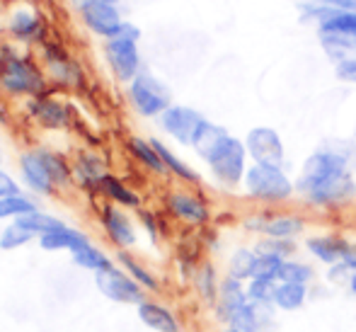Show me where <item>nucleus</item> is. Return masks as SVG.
<instances>
[{
	"label": "nucleus",
	"mask_w": 356,
	"mask_h": 332,
	"mask_svg": "<svg viewBox=\"0 0 356 332\" xmlns=\"http://www.w3.org/2000/svg\"><path fill=\"white\" fill-rule=\"evenodd\" d=\"M27 3H34V5H42V0H27Z\"/></svg>",
	"instance_id": "8fccbe9b"
},
{
	"label": "nucleus",
	"mask_w": 356,
	"mask_h": 332,
	"mask_svg": "<svg viewBox=\"0 0 356 332\" xmlns=\"http://www.w3.org/2000/svg\"><path fill=\"white\" fill-rule=\"evenodd\" d=\"M254 260H257V253L238 250V253L233 255V260H230V276H235V279H250Z\"/></svg>",
	"instance_id": "e433bc0d"
},
{
	"label": "nucleus",
	"mask_w": 356,
	"mask_h": 332,
	"mask_svg": "<svg viewBox=\"0 0 356 332\" xmlns=\"http://www.w3.org/2000/svg\"><path fill=\"white\" fill-rule=\"evenodd\" d=\"M308 250L318 260H323V262L337 264V262H344V258H347V253L352 250V245L342 238H334V235H325V238H310Z\"/></svg>",
	"instance_id": "a211bd4d"
},
{
	"label": "nucleus",
	"mask_w": 356,
	"mask_h": 332,
	"mask_svg": "<svg viewBox=\"0 0 356 332\" xmlns=\"http://www.w3.org/2000/svg\"><path fill=\"white\" fill-rule=\"evenodd\" d=\"M318 37H320V47L325 49V54H327L334 63L356 56V37H352V34L318 29Z\"/></svg>",
	"instance_id": "f3484780"
},
{
	"label": "nucleus",
	"mask_w": 356,
	"mask_h": 332,
	"mask_svg": "<svg viewBox=\"0 0 356 332\" xmlns=\"http://www.w3.org/2000/svg\"><path fill=\"white\" fill-rule=\"evenodd\" d=\"M349 286H352V291L356 294V271H354V276H352V281H349Z\"/></svg>",
	"instance_id": "09e8293b"
},
{
	"label": "nucleus",
	"mask_w": 356,
	"mask_h": 332,
	"mask_svg": "<svg viewBox=\"0 0 356 332\" xmlns=\"http://www.w3.org/2000/svg\"><path fill=\"white\" fill-rule=\"evenodd\" d=\"M95 281H97V289L102 291L107 299L119 301V303H141V299H143L136 281L129 279L122 271H117L114 267L95 271Z\"/></svg>",
	"instance_id": "f8f14e48"
},
{
	"label": "nucleus",
	"mask_w": 356,
	"mask_h": 332,
	"mask_svg": "<svg viewBox=\"0 0 356 332\" xmlns=\"http://www.w3.org/2000/svg\"><path fill=\"white\" fill-rule=\"evenodd\" d=\"M296 189L313 204H337L352 197L354 180L347 158L337 150H318L305 160Z\"/></svg>",
	"instance_id": "f257e3e1"
},
{
	"label": "nucleus",
	"mask_w": 356,
	"mask_h": 332,
	"mask_svg": "<svg viewBox=\"0 0 356 332\" xmlns=\"http://www.w3.org/2000/svg\"><path fill=\"white\" fill-rule=\"evenodd\" d=\"M228 320H230V328H235L238 332H257V315H254L252 301L228 310Z\"/></svg>",
	"instance_id": "c85d7f7f"
},
{
	"label": "nucleus",
	"mask_w": 356,
	"mask_h": 332,
	"mask_svg": "<svg viewBox=\"0 0 356 332\" xmlns=\"http://www.w3.org/2000/svg\"><path fill=\"white\" fill-rule=\"evenodd\" d=\"M245 148L252 155L254 163L259 165H277L282 168L284 163V143L282 136H279L274 129L269 127H257L248 134V141H245Z\"/></svg>",
	"instance_id": "9d476101"
},
{
	"label": "nucleus",
	"mask_w": 356,
	"mask_h": 332,
	"mask_svg": "<svg viewBox=\"0 0 356 332\" xmlns=\"http://www.w3.org/2000/svg\"><path fill=\"white\" fill-rule=\"evenodd\" d=\"M204 122H207V119H204L197 109L182 107V104H172V107H168L160 114V124H163L165 132L172 136L175 141L187 143V145H192L194 136H197L199 127H202Z\"/></svg>",
	"instance_id": "1a4fd4ad"
},
{
	"label": "nucleus",
	"mask_w": 356,
	"mask_h": 332,
	"mask_svg": "<svg viewBox=\"0 0 356 332\" xmlns=\"http://www.w3.org/2000/svg\"><path fill=\"white\" fill-rule=\"evenodd\" d=\"M0 88L8 95L44 97L47 75L39 63H34V58L22 56L8 44H0Z\"/></svg>",
	"instance_id": "f03ea898"
},
{
	"label": "nucleus",
	"mask_w": 356,
	"mask_h": 332,
	"mask_svg": "<svg viewBox=\"0 0 356 332\" xmlns=\"http://www.w3.org/2000/svg\"><path fill=\"white\" fill-rule=\"evenodd\" d=\"M71 3L80 10L83 5H88V3H109V5H119V0H71Z\"/></svg>",
	"instance_id": "49530a36"
},
{
	"label": "nucleus",
	"mask_w": 356,
	"mask_h": 332,
	"mask_svg": "<svg viewBox=\"0 0 356 332\" xmlns=\"http://www.w3.org/2000/svg\"><path fill=\"white\" fill-rule=\"evenodd\" d=\"M245 155H248V148H245L243 141H238L235 136H225L223 143L209 155L207 163L211 165V173L216 175V180H220L223 184L233 187L243 180V175L248 173L245 170Z\"/></svg>",
	"instance_id": "39448f33"
},
{
	"label": "nucleus",
	"mask_w": 356,
	"mask_h": 332,
	"mask_svg": "<svg viewBox=\"0 0 356 332\" xmlns=\"http://www.w3.org/2000/svg\"><path fill=\"white\" fill-rule=\"evenodd\" d=\"M104 56L122 83H131L138 73H141V52H138V42L131 39H107L104 44Z\"/></svg>",
	"instance_id": "0eeeda50"
},
{
	"label": "nucleus",
	"mask_w": 356,
	"mask_h": 332,
	"mask_svg": "<svg viewBox=\"0 0 356 332\" xmlns=\"http://www.w3.org/2000/svg\"><path fill=\"white\" fill-rule=\"evenodd\" d=\"M44 158V163H47L49 173H51L54 182L56 184H66L68 180H71V168H68V163L61 158L58 153H51V150H39Z\"/></svg>",
	"instance_id": "72a5a7b5"
},
{
	"label": "nucleus",
	"mask_w": 356,
	"mask_h": 332,
	"mask_svg": "<svg viewBox=\"0 0 356 332\" xmlns=\"http://www.w3.org/2000/svg\"><path fill=\"white\" fill-rule=\"evenodd\" d=\"M112 39H131V42H138V39H141V29H138L134 22H127V19H124L119 32L114 34Z\"/></svg>",
	"instance_id": "37998d69"
},
{
	"label": "nucleus",
	"mask_w": 356,
	"mask_h": 332,
	"mask_svg": "<svg viewBox=\"0 0 356 332\" xmlns=\"http://www.w3.org/2000/svg\"><path fill=\"white\" fill-rule=\"evenodd\" d=\"M19 223H24L29 230H34L37 235H47L51 233V230H58L63 228V223L58 219H54V216L44 214V211H34V214H27L22 216V219H17Z\"/></svg>",
	"instance_id": "7c9ffc66"
},
{
	"label": "nucleus",
	"mask_w": 356,
	"mask_h": 332,
	"mask_svg": "<svg viewBox=\"0 0 356 332\" xmlns=\"http://www.w3.org/2000/svg\"><path fill=\"white\" fill-rule=\"evenodd\" d=\"M129 150L141 160L145 168L153 170V173H168V168H165V163L160 160L158 150H155V145L150 143V141H143L134 136V139H129Z\"/></svg>",
	"instance_id": "a878e982"
},
{
	"label": "nucleus",
	"mask_w": 356,
	"mask_h": 332,
	"mask_svg": "<svg viewBox=\"0 0 356 332\" xmlns=\"http://www.w3.org/2000/svg\"><path fill=\"white\" fill-rule=\"evenodd\" d=\"M102 223L107 228V233L112 235V240L122 248H129V245L136 243V233H134V226L131 221L127 219V214L117 209V206H104L102 211Z\"/></svg>",
	"instance_id": "dca6fc26"
},
{
	"label": "nucleus",
	"mask_w": 356,
	"mask_h": 332,
	"mask_svg": "<svg viewBox=\"0 0 356 332\" xmlns=\"http://www.w3.org/2000/svg\"><path fill=\"white\" fill-rule=\"evenodd\" d=\"M220 299H223L225 313L250 301L248 296H245V291L240 289V279H235V276H230V279L223 281V286H220Z\"/></svg>",
	"instance_id": "2f4dec72"
},
{
	"label": "nucleus",
	"mask_w": 356,
	"mask_h": 332,
	"mask_svg": "<svg viewBox=\"0 0 356 332\" xmlns=\"http://www.w3.org/2000/svg\"><path fill=\"white\" fill-rule=\"evenodd\" d=\"M29 109H32V117L47 129H61V127H68V122H71L68 107H63L56 100L37 97L29 104Z\"/></svg>",
	"instance_id": "2eb2a0df"
},
{
	"label": "nucleus",
	"mask_w": 356,
	"mask_h": 332,
	"mask_svg": "<svg viewBox=\"0 0 356 332\" xmlns=\"http://www.w3.org/2000/svg\"><path fill=\"white\" fill-rule=\"evenodd\" d=\"M228 136L223 127H218V124H211V122H204L202 127H199L197 136H194L192 145L194 150H197L199 155H202L204 160H209V155L213 153L216 148H218L220 143H223V139Z\"/></svg>",
	"instance_id": "412c9836"
},
{
	"label": "nucleus",
	"mask_w": 356,
	"mask_h": 332,
	"mask_svg": "<svg viewBox=\"0 0 356 332\" xmlns=\"http://www.w3.org/2000/svg\"><path fill=\"white\" fill-rule=\"evenodd\" d=\"M78 173H80V177L85 180V182H95L97 184L99 180L104 177V165H102V160L97 158V155H90V153H85V155H80V160H78Z\"/></svg>",
	"instance_id": "f704fd0d"
},
{
	"label": "nucleus",
	"mask_w": 356,
	"mask_h": 332,
	"mask_svg": "<svg viewBox=\"0 0 356 332\" xmlns=\"http://www.w3.org/2000/svg\"><path fill=\"white\" fill-rule=\"evenodd\" d=\"M13 194H19V187L13 177H10L5 170H0V199L5 197H13Z\"/></svg>",
	"instance_id": "79ce46f5"
},
{
	"label": "nucleus",
	"mask_w": 356,
	"mask_h": 332,
	"mask_svg": "<svg viewBox=\"0 0 356 332\" xmlns=\"http://www.w3.org/2000/svg\"><path fill=\"white\" fill-rule=\"evenodd\" d=\"M274 291H277V279H252L248 299L252 303H267V301H274Z\"/></svg>",
	"instance_id": "4c0bfd02"
},
{
	"label": "nucleus",
	"mask_w": 356,
	"mask_h": 332,
	"mask_svg": "<svg viewBox=\"0 0 356 332\" xmlns=\"http://www.w3.org/2000/svg\"><path fill=\"white\" fill-rule=\"evenodd\" d=\"M168 206L177 219L187 221V223H207L209 221V209L202 199L192 197V194L175 192L168 197Z\"/></svg>",
	"instance_id": "4468645a"
},
{
	"label": "nucleus",
	"mask_w": 356,
	"mask_h": 332,
	"mask_svg": "<svg viewBox=\"0 0 356 332\" xmlns=\"http://www.w3.org/2000/svg\"><path fill=\"white\" fill-rule=\"evenodd\" d=\"M228 332H238V330H235V328H230V330H228Z\"/></svg>",
	"instance_id": "3c124183"
},
{
	"label": "nucleus",
	"mask_w": 356,
	"mask_h": 332,
	"mask_svg": "<svg viewBox=\"0 0 356 332\" xmlns=\"http://www.w3.org/2000/svg\"><path fill=\"white\" fill-rule=\"evenodd\" d=\"M97 187L102 189V192L107 194V197L112 199V201H117V204H122V206H138L136 192H131V189H129L127 184L122 182V180L112 177V175H104V177L97 182Z\"/></svg>",
	"instance_id": "393cba45"
},
{
	"label": "nucleus",
	"mask_w": 356,
	"mask_h": 332,
	"mask_svg": "<svg viewBox=\"0 0 356 332\" xmlns=\"http://www.w3.org/2000/svg\"><path fill=\"white\" fill-rule=\"evenodd\" d=\"M0 124H8V112L3 107H0Z\"/></svg>",
	"instance_id": "de8ad7c7"
},
{
	"label": "nucleus",
	"mask_w": 356,
	"mask_h": 332,
	"mask_svg": "<svg viewBox=\"0 0 356 332\" xmlns=\"http://www.w3.org/2000/svg\"><path fill=\"white\" fill-rule=\"evenodd\" d=\"M19 170H22V177L27 180V184L39 194H51L56 182H54L51 173H49L47 163H44L42 153L39 150H29L19 158Z\"/></svg>",
	"instance_id": "ddd939ff"
},
{
	"label": "nucleus",
	"mask_w": 356,
	"mask_h": 332,
	"mask_svg": "<svg viewBox=\"0 0 356 332\" xmlns=\"http://www.w3.org/2000/svg\"><path fill=\"white\" fill-rule=\"evenodd\" d=\"M129 97L136 107L138 114L143 117H160L168 107H172V95L170 90L155 78L148 70H141L136 78L129 83Z\"/></svg>",
	"instance_id": "20e7f679"
},
{
	"label": "nucleus",
	"mask_w": 356,
	"mask_h": 332,
	"mask_svg": "<svg viewBox=\"0 0 356 332\" xmlns=\"http://www.w3.org/2000/svg\"><path fill=\"white\" fill-rule=\"evenodd\" d=\"M8 29L15 42L22 44H44L47 42V19L37 8H15L10 13Z\"/></svg>",
	"instance_id": "6e6552de"
},
{
	"label": "nucleus",
	"mask_w": 356,
	"mask_h": 332,
	"mask_svg": "<svg viewBox=\"0 0 356 332\" xmlns=\"http://www.w3.org/2000/svg\"><path fill=\"white\" fill-rule=\"evenodd\" d=\"M305 301V284H291V281H279L277 291H274V301L279 308L284 310H296L300 308Z\"/></svg>",
	"instance_id": "5701e85b"
},
{
	"label": "nucleus",
	"mask_w": 356,
	"mask_h": 332,
	"mask_svg": "<svg viewBox=\"0 0 356 332\" xmlns=\"http://www.w3.org/2000/svg\"><path fill=\"white\" fill-rule=\"evenodd\" d=\"M150 143L155 145V150H158V155H160V160L165 163V168H168V173H172V175H177L179 180H187V182H199V175L194 173L192 168H189L187 163H182V160L177 158V155L172 153V150L168 148V145H163L160 141H150Z\"/></svg>",
	"instance_id": "b1692460"
},
{
	"label": "nucleus",
	"mask_w": 356,
	"mask_h": 332,
	"mask_svg": "<svg viewBox=\"0 0 356 332\" xmlns=\"http://www.w3.org/2000/svg\"><path fill=\"white\" fill-rule=\"evenodd\" d=\"M318 3L334 10H344V13H356V0H318Z\"/></svg>",
	"instance_id": "c03bdc74"
},
{
	"label": "nucleus",
	"mask_w": 356,
	"mask_h": 332,
	"mask_svg": "<svg viewBox=\"0 0 356 332\" xmlns=\"http://www.w3.org/2000/svg\"><path fill=\"white\" fill-rule=\"evenodd\" d=\"M73 260L80 267H85V269H92V271H99V269H107V267H112L109 258H104V253H99V250L92 248L90 243L83 245V248H78V250H73Z\"/></svg>",
	"instance_id": "c756f323"
},
{
	"label": "nucleus",
	"mask_w": 356,
	"mask_h": 332,
	"mask_svg": "<svg viewBox=\"0 0 356 332\" xmlns=\"http://www.w3.org/2000/svg\"><path fill=\"white\" fill-rule=\"evenodd\" d=\"M122 264L127 267L129 271H131L134 276H136L138 281H141V284H145V286H150V289H155V279L153 276L148 274V271L143 269V267H138L136 262H134L131 258H129V255H122Z\"/></svg>",
	"instance_id": "ea45409f"
},
{
	"label": "nucleus",
	"mask_w": 356,
	"mask_h": 332,
	"mask_svg": "<svg viewBox=\"0 0 356 332\" xmlns=\"http://www.w3.org/2000/svg\"><path fill=\"white\" fill-rule=\"evenodd\" d=\"M138 315H141V320L148 328L158 330V332H177L179 325L177 320H175V315L170 313L168 308H163V306L158 303H141V308H138Z\"/></svg>",
	"instance_id": "4be33fe9"
},
{
	"label": "nucleus",
	"mask_w": 356,
	"mask_h": 332,
	"mask_svg": "<svg viewBox=\"0 0 356 332\" xmlns=\"http://www.w3.org/2000/svg\"><path fill=\"white\" fill-rule=\"evenodd\" d=\"M245 187L248 194L262 201H284L293 194V184L277 165H259L254 163L245 173Z\"/></svg>",
	"instance_id": "7ed1b4c3"
},
{
	"label": "nucleus",
	"mask_w": 356,
	"mask_h": 332,
	"mask_svg": "<svg viewBox=\"0 0 356 332\" xmlns=\"http://www.w3.org/2000/svg\"><path fill=\"white\" fill-rule=\"evenodd\" d=\"M34 211H39L37 204L24 194H13V197L0 199V219H22V216L34 214Z\"/></svg>",
	"instance_id": "bb28decb"
},
{
	"label": "nucleus",
	"mask_w": 356,
	"mask_h": 332,
	"mask_svg": "<svg viewBox=\"0 0 356 332\" xmlns=\"http://www.w3.org/2000/svg\"><path fill=\"white\" fill-rule=\"evenodd\" d=\"M90 240L85 238L83 233H78V230L73 228H58V230H51V233L47 235H39V245H42L44 250H78L83 248V245H88Z\"/></svg>",
	"instance_id": "aec40b11"
},
{
	"label": "nucleus",
	"mask_w": 356,
	"mask_h": 332,
	"mask_svg": "<svg viewBox=\"0 0 356 332\" xmlns=\"http://www.w3.org/2000/svg\"><path fill=\"white\" fill-rule=\"evenodd\" d=\"M0 160H3V153H0Z\"/></svg>",
	"instance_id": "603ef678"
},
{
	"label": "nucleus",
	"mask_w": 356,
	"mask_h": 332,
	"mask_svg": "<svg viewBox=\"0 0 356 332\" xmlns=\"http://www.w3.org/2000/svg\"><path fill=\"white\" fill-rule=\"evenodd\" d=\"M42 61L47 66V73L51 80L66 85V88H80L85 80L83 68L78 66V61L68 54V49L56 39H47L42 44Z\"/></svg>",
	"instance_id": "423d86ee"
},
{
	"label": "nucleus",
	"mask_w": 356,
	"mask_h": 332,
	"mask_svg": "<svg viewBox=\"0 0 356 332\" xmlns=\"http://www.w3.org/2000/svg\"><path fill=\"white\" fill-rule=\"evenodd\" d=\"M313 271H310L308 264L303 262H289L284 260L282 267H279V274H277V281H291V284H308Z\"/></svg>",
	"instance_id": "473e14b6"
},
{
	"label": "nucleus",
	"mask_w": 356,
	"mask_h": 332,
	"mask_svg": "<svg viewBox=\"0 0 356 332\" xmlns=\"http://www.w3.org/2000/svg\"><path fill=\"white\" fill-rule=\"evenodd\" d=\"M293 250V245L284 238H267L264 243L257 245V255H274V258H286Z\"/></svg>",
	"instance_id": "58836bf2"
},
{
	"label": "nucleus",
	"mask_w": 356,
	"mask_h": 332,
	"mask_svg": "<svg viewBox=\"0 0 356 332\" xmlns=\"http://www.w3.org/2000/svg\"><path fill=\"white\" fill-rule=\"evenodd\" d=\"M34 230H29L24 223H19L17 219H15V223H10L8 228L0 233V248L3 250H15V248H22V245H27L29 240L34 238Z\"/></svg>",
	"instance_id": "cd10ccee"
},
{
	"label": "nucleus",
	"mask_w": 356,
	"mask_h": 332,
	"mask_svg": "<svg viewBox=\"0 0 356 332\" xmlns=\"http://www.w3.org/2000/svg\"><path fill=\"white\" fill-rule=\"evenodd\" d=\"M347 269H352V271H356V248H352L347 253V258H344V262H342Z\"/></svg>",
	"instance_id": "a18cd8bd"
},
{
	"label": "nucleus",
	"mask_w": 356,
	"mask_h": 332,
	"mask_svg": "<svg viewBox=\"0 0 356 332\" xmlns=\"http://www.w3.org/2000/svg\"><path fill=\"white\" fill-rule=\"evenodd\" d=\"M334 70H337L339 80H347V83H356V56L344 58V61L334 63Z\"/></svg>",
	"instance_id": "a19ab883"
},
{
	"label": "nucleus",
	"mask_w": 356,
	"mask_h": 332,
	"mask_svg": "<svg viewBox=\"0 0 356 332\" xmlns=\"http://www.w3.org/2000/svg\"><path fill=\"white\" fill-rule=\"evenodd\" d=\"M282 262H284V260L282 258H274V255H257L250 279H277Z\"/></svg>",
	"instance_id": "c9c22d12"
},
{
	"label": "nucleus",
	"mask_w": 356,
	"mask_h": 332,
	"mask_svg": "<svg viewBox=\"0 0 356 332\" xmlns=\"http://www.w3.org/2000/svg\"><path fill=\"white\" fill-rule=\"evenodd\" d=\"M78 13L85 27L102 39H112L124 22L122 13H119V5H109V3H88Z\"/></svg>",
	"instance_id": "9b49d317"
},
{
	"label": "nucleus",
	"mask_w": 356,
	"mask_h": 332,
	"mask_svg": "<svg viewBox=\"0 0 356 332\" xmlns=\"http://www.w3.org/2000/svg\"><path fill=\"white\" fill-rule=\"evenodd\" d=\"M250 226H254L257 230L267 233L269 238H293L303 230V221L298 216H274V219H267V221H252Z\"/></svg>",
	"instance_id": "6ab92c4d"
}]
</instances>
